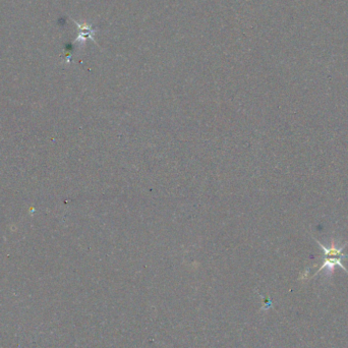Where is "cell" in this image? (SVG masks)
Listing matches in <instances>:
<instances>
[{
    "label": "cell",
    "mask_w": 348,
    "mask_h": 348,
    "mask_svg": "<svg viewBox=\"0 0 348 348\" xmlns=\"http://www.w3.org/2000/svg\"><path fill=\"white\" fill-rule=\"evenodd\" d=\"M347 258H348L347 255L341 256V257H325V258H324V261H323V264H322V266H321V268L317 271V273H316L315 275L319 274V273L322 272L323 270H327L329 273H332V272L334 271V269H335L336 266L341 267L345 272L348 273L347 269L342 265V260L347 259Z\"/></svg>",
    "instance_id": "cell-1"
},
{
    "label": "cell",
    "mask_w": 348,
    "mask_h": 348,
    "mask_svg": "<svg viewBox=\"0 0 348 348\" xmlns=\"http://www.w3.org/2000/svg\"><path fill=\"white\" fill-rule=\"evenodd\" d=\"M319 246L321 247V249L324 252V257H341V256H345L342 254V251L344 250L345 246L347 244H344V246L342 247H336V243L333 240L332 244H331V248H326L325 246H323L320 242H318Z\"/></svg>",
    "instance_id": "cell-2"
}]
</instances>
